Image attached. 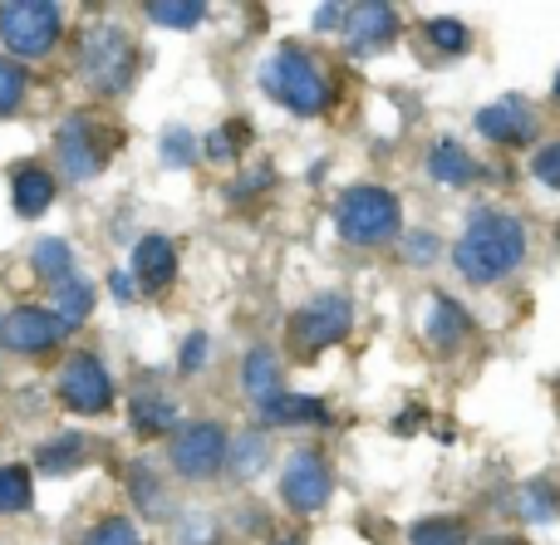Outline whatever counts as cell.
<instances>
[{
	"mask_svg": "<svg viewBox=\"0 0 560 545\" xmlns=\"http://www.w3.org/2000/svg\"><path fill=\"white\" fill-rule=\"evenodd\" d=\"M526 261V226L512 212L497 206H477L467 216L463 241L453 246V265L463 271V281L472 285H497Z\"/></svg>",
	"mask_w": 560,
	"mask_h": 545,
	"instance_id": "1",
	"label": "cell"
},
{
	"mask_svg": "<svg viewBox=\"0 0 560 545\" xmlns=\"http://www.w3.org/2000/svg\"><path fill=\"white\" fill-rule=\"evenodd\" d=\"M261 88L276 98L280 108L305 114V118L325 114V104H329V79L319 74L315 59L295 45H280L276 55L261 64Z\"/></svg>",
	"mask_w": 560,
	"mask_h": 545,
	"instance_id": "2",
	"label": "cell"
},
{
	"mask_svg": "<svg viewBox=\"0 0 560 545\" xmlns=\"http://www.w3.org/2000/svg\"><path fill=\"white\" fill-rule=\"evenodd\" d=\"M398 222H404V206H398V197L384 192V187H349V192L335 202V226L349 246L394 241Z\"/></svg>",
	"mask_w": 560,
	"mask_h": 545,
	"instance_id": "3",
	"label": "cell"
},
{
	"mask_svg": "<svg viewBox=\"0 0 560 545\" xmlns=\"http://www.w3.org/2000/svg\"><path fill=\"white\" fill-rule=\"evenodd\" d=\"M59 10L45 0H5L0 5V39L15 49L20 59H39L59 45Z\"/></svg>",
	"mask_w": 560,
	"mask_h": 545,
	"instance_id": "4",
	"label": "cell"
},
{
	"mask_svg": "<svg viewBox=\"0 0 560 545\" xmlns=\"http://www.w3.org/2000/svg\"><path fill=\"white\" fill-rule=\"evenodd\" d=\"M133 59H138L133 45H128V35L118 25H89L84 39H79V64L108 94H118L133 79Z\"/></svg>",
	"mask_w": 560,
	"mask_h": 545,
	"instance_id": "5",
	"label": "cell"
},
{
	"mask_svg": "<svg viewBox=\"0 0 560 545\" xmlns=\"http://www.w3.org/2000/svg\"><path fill=\"white\" fill-rule=\"evenodd\" d=\"M349 324H354V305H349V295H315V300H305V310L290 320V340H295V349L305 354H319L329 349V344H339L349 334Z\"/></svg>",
	"mask_w": 560,
	"mask_h": 545,
	"instance_id": "6",
	"label": "cell"
},
{
	"mask_svg": "<svg viewBox=\"0 0 560 545\" xmlns=\"http://www.w3.org/2000/svg\"><path fill=\"white\" fill-rule=\"evenodd\" d=\"M108 153H114V143H108V133L94 118L74 114L59 123V163H65V173L74 177V182H89V177L104 173Z\"/></svg>",
	"mask_w": 560,
	"mask_h": 545,
	"instance_id": "7",
	"label": "cell"
},
{
	"mask_svg": "<svg viewBox=\"0 0 560 545\" xmlns=\"http://www.w3.org/2000/svg\"><path fill=\"white\" fill-rule=\"evenodd\" d=\"M226 458H232V442H226V433L217 423H187L173 442V467L192 482L217 477Z\"/></svg>",
	"mask_w": 560,
	"mask_h": 545,
	"instance_id": "8",
	"label": "cell"
},
{
	"mask_svg": "<svg viewBox=\"0 0 560 545\" xmlns=\"http://www.w3.org/2000/svg\"><path fill=\"white\" fill-rule=\"evenodd\" d=\"M59 399L74 413H104L114 403V379L94 354H69L59 369Z\"/></svg>",
	"mask_w": 560,
	"mask_h": 545,
	"instance_id": "9",
	"label": "cell"
},
{
	"mask_svg": "<svg viewBox=\"0 0 560 545\" xmlns=\"http://www.w3.org/2000/svg\"><path fill=\"white\" fill-rule=\"evenodd\" d=\"M280 497L290 511H319L329 501V467L319 452H290L285 472H280Z\"/></svg>",
	"mask_w": 560,
	"mask_h": 545,
	"instance_id": "10",
	"label": "cell"
},
{
	"mask_svg": "<svg viewBox=\"0 0 560 545\" xmlns=\"http://www.w3.org/2000/svg\"><path fill=\"white\" fill-rule=\"evenodd\" d=\"M477 133L492 138V143H502V147H522V143L536 138V114H532L526 98L506 94V98H497V104L477 108Z\"/></svg>",
	"mask_w": 560,
	"mask_h": 545,
	"instance_id": "11",
	"label": "cell"
},
{
	"mask_svg": "<svg viewBox=\"0 0 560 545\" xmlns=\"http://www.w3.org/2000/svg\"><path fill=\"white\" fill-rule=\"evenodd\" d=\"M345 39L354 55H374V49H388L398 39V10L378 5V0H364V5H349L345 20Z\"/></svg>",
	"mask_w": 560,
	"mask_h": 545,
	"instance_id": "12",
	"label": "cell"
},
{
	"mask_svg": "<svg viewBox=\"0 0 560 545\" xmlns=\"http://www.w3.org/2000/svg\"><path fill=\"white\" fill-rule=\"evenodd\" d=\"M467 334H472V320H467V310L453 300V295H428V315H423V340L433 344L438 354H453L467 344Z\"/></svg>",
	"mask_w": 560,
	"mask_h": 545,
	"instance_id": "13",
	"label": "cell"
},
{
	"mask_svg": "<svg viewBox=\"0 0 560 545\" xmlns=\"http://www.w3.org/2000/svg\"><path fill=\"white\" fill-rule=\"evenodd\" d=\"M59 334H65V324H59L49 310H30V305H20V310L5 315V344L10 349H20V354L55 349Z\"/></svg>",
	"mask_w": 560,
	"mask_h": 545,
	"instance_id": "14",
	"label": "cell"
},
{
	"mask_svg": "<svg viewBox=\"0 0 560 545\" xmlns=\"http://www.w3.org/2000/svg\"><path fill=\"white\" fill-rule=\"evenodd\" d=\"M177 275V251L167 236H143V241L133 246V281L143 285L148 295L153 291H167Z\"/></svg>",
	"mask_w": 560,
	"mask_h": 545,
	"instance_id": "15",
	"label": "cell"
},
{
	"mask_svg": "<svg viewBox=\"0 0 560 545\" xmlns=\"http://www.w3.org/2000/svg\"><path fill=\"white\" fill-rule=\"evenodd\" d=\"M428 173H433V182H443V187H467L482 167H477V157L467 153L463 143L443 138V143H433V153H428Z\"/></svg>",
	"mask_w": 560,
	"mask_h": 545,
	"instance_id": "16",
	"label": "cell"
},
{
	"mask_svg": "<svg viewBox=\"0 0 560 545\" xmlns=\"http://www.w3.org/2000/svg\"><path fill=\"white\" fill-rule=\"evenodd\" d=\"M10 197H15L20 216H39V212H49V202H55V177H49L45 167H20L15 182H10Z\"/></svg>",
	"mask_w": 560,
	"mask_h": 545,
	"instance_id": "17",
	"label": "cell"
},
{
	"mask_svg": "<svg viewBox=\"0 0 560 545\" xmlns=\"http://www.w3.org/2000/svg\"><path fill=\"white\" fill-rule=\"evenodd\" d=\"M242 379H246V393H252L261 408L280 399V359H276L271 349H252V354H246Z\"/></svg>",
	"mask_w": 560,
	"mask_h": 545,
	"instance_id": "18",
	"label": "cell"
},
{
	"mask_svg": "<svg viewBox=\"0 0 560 545\" xmlns=\"http://www.w3.org/2000/svg\"><path fill=\"white\" fill-rule=\"evenodd\" d=\"M266 423H276V428H300V423H325V403L319 399H300V393H280L276 403H266L261 408Z\"/></svg>",
	"mask_w": 560,
	"mask_h": 545,
	"instance_id": "19",
	"label": "cell"
},
{
	"mask_svg": "<svg viewBox=\"0 0 560 545\" xmlns=\"http://www.w3.org/2000/svg\"><path fill=\"white\" fill-rule=\"evenodd\" d=\"M516 517L532 521V526H546V521L560 517V491L551 482H526L522 491H516Z\"/></svg>",
	"mask_w": 560,
	"mask_h": 545,
	"instance_id": "20",
	"label": "cell"
},
{
	"mask_svg": "<svg viewBox=\"0 0 560 545\" xmlns=\"http://www.w3.org/2000/svg\"><path fill=\"white\" fill-rule=\"evenodd\" d=\"M30 261H35V271L45 275V281H55V285L74 281V251H69V241H59V236H45V241H35Z\"/></svg>",
	"mask_w": 560,
	"mask_h": 545,
	"instance_id": "21",
	"label": "cell"
},
{
	"mask_svg": "<svg viewBox=\"0 0 560 545\" xmlns=\"http://www.w3.org/2000/svg\"><path fill=\"white\" fill-rule=\"evenodd\" d=\"M89 310H94V285H84V281L55 285V320L65 324V330H79V324L89 320Z\"/></svg>",
	"mask_w": 560,
	"mask_h": 545,
	"instance_id": "22",
	"label": "cell"
},
{
	"mask_svg": "<svg viewBox=\"0 0 560 545\" xmlns=\"http://www.w3.org/2000/svg\"><path fill=\"white\" fill-rule=\"evenodd\" d=\"M202 15H207L202 0H153L148 5V20L167 29H192V25H202Z\"/></svg>",
	"mask_w": 560,
	"mask_h": 545,
	"instance_id": "23",
	"label": "cell"
},
{
	"mask_svg": "<svg viewBox=\"0 0 560 545\" xmlns=\"http://www.w3.org/2000/svg\"><path fill=\"white\" fill-rule=\"evenodd\" d=\"M408 545H467V526L457 517H428L408 531Z\"/></svg>",
	"mask_w": 560,
	"mask_h": 545,
	"instance_id": "24",
	"label": "cell"
},
{
	"mask_svg": "<svg viewBox=\"0 0 560 545\" xmlns=\"http://www.w3.org/2000/svg\"><path fill=\"white\" fill-rule=\"evenodd\" d=\"M177 423V408L167 399H138L133 403V433L138 438H158V433H167Z\"/></svg>",
	"mask_w": 560,
	"mask_h": 545,
	"instance_id": "25",
	"label": "cell"
},
{
	"mask_svg": "<svg viewBox=\"0 0 560 545\" xmlns=\"http://www.w3.org/2000/svg\"><path fill=\"white\" fill-rule=\"evenodd\" d=\"M84 438H59V442H45L39 448V472H69L84 462Z\"/></svg>",
	"mask_w": 560,
	"mask_h": 545,
	"instance_id": "26",
	"label": "cell"
},
{
	"mask_svg": "<svg viewBox=\"0 0 560 545\" xmlns=\"http://www.w3.org/2000/svg\"><path fill=\"white\" fill-rule=\"evenodd\" d=\"M25 64H15V59H0V118H10L20 104H25Z\"/></svg>",
	"mask_w": 560,
	"mask_h": 545,
	"instance_id": "27",
	"label": "cell"
},
{
	"mask_svg": "<svg viewBox=\"0 0 560 545\" xmlns=\"http://www.w3.org/2000/svg\"><path fill=\"white\" fill-rule=\"evenodd\" d=\"M30 507V472L25 467H0V511L15 517Z\"/></svg>",
	"mask_w": 560,
	"mask_h": 545,
	"instance_id": "28",
	"label": "cell"
},
{
	"mask_svg": "<svg viewBox=\"0 0 560 545\" xmlns=\"http://www.w3.org/2000/svg\"><path fill=\"white\" fill-rule=\"evenodd\" d=\"M428 39H433L443 55H463L467 45H472V29L463 25V20H447V15H438V20H428Z\"/></svg>",
	"mask_w": 560,
	"mask_h": 545,
	"instance_id": "29",
	"label": "cell"
},
{
	"mask_svg": "<svg viewBox=\"0 0 560 545\" xmlns=\"http://www.w3.org/2000/svg\"><path fill=\"white\" fill-rule=\"evenodd\" d=\"M84 545H143V536H138V526H133V521H124V517H108V521H98V526L89 531Z\"/></svg>",
	"mask_w": 560,
	"mask_h": 545,
	"instance_id": "30",
	"label": "cell"
},
{
	"mask_svg": "<svg viewBox=\"0 0 560 545\" xmlns=\"http://www.w3.org/2000/svg\"><path fill=\"white\" fill-rule=\"evenodd\" d=\"M158 153H163L167 167H187V163H197V138L187 133V128H167Z\"/></svg>",
	"mask_w": 560,
	"mask_h": 545,
	"instance_id": "31",
	"label": "cell"
},
{
	"mask_svg": "<svg viewBox=\"0 0 560 545\" xmlns=\"http://www.w3.org/2000/svg\"><path fill=\"white\" fill-rule=\"evenodd\" d=\"M532 173H536V182H546V187H556L560 192V138L556 143H546L541 153L532 157Z\"/></svg>",
	"mask_w": 560,
	"mask_h": 545,
	"instance_id": "32",
	"label": "cell"
},
{
	"mask_svg": "<svg viewBox=\"0 0 560 545\" xmlns=\"http://www.w3.org/2000/svg\"><path fill=\"white\" fill-rule=\"evenodd\" d=\"M261 448H266V442H261V433H252V438H242V442H236V462H232V472H236V477H252V472L261 467Z\"/></svg>",
	"mask_w": 560,
	"mask_h": 545,
	"instance_id": "33",
	"label": "cell"
},
{
	"mask_svg": "<svg viewBox=\"0 0 560 545\" xmlns=\"http://www.w3.org/2000/svg\"><path fill=\"white\" fill-rule=\"evenodd\" d=\"M404 256L413 265H433V256H438V236L433 232H413V236H404Z\"/></svg>",
	"mask_w": 560,
	"mask_h": 545,
	"instance_id": "34",
	"label": "cell"
},
{
	"mask_svg": "<svg viewBox=\"0 0 560 545\" xmlns=\"http://www.w3.org/2000/svg\"><path fill=\"white\" fill-rule=\"evenodd\" d=\"M133 497H138V507H158V482H153V472H143V467L133 472Z\"/></svg>",
	"mask_w": 560,
	"mask_h": 545,
	"instance_id": "35",
	"label": "cell"
},
{
	"mask_svg": "<svg viewBox=\"0 0 560 545\" xmlns=\"http://www.w3.org/2000/svg\"><path fill=\"white\" fill-rule=\"evenodd\" d=\"M236 153V143H232V133L226 128H217L212 138H207V157H217V163H226V157Z\"/></svg>",
	"mask_w": 560,
	"mask_h": 545,
	"instance_id": "36",
	"label": "cell"
},
{
	"mask_svg": "<svg viewBox=\"0 0 560 545\" xmlns=\"http://www.w3.org/2000/svg\"><path fill=\"white\" fill-rule=\"evenodd\" d=\"M202 359H207V340L192 334V340L183 344V369H202Z\"/></svg>",
	"mask_w": 560,
	"mask_h": 545,
	"instance_id": "37",
	"label": "cell"
},
{
	"mask_svg": "<svg viewBox=\"0 0 560 545\" xmlns=\"http://www.w3.org/2000/svg\"><path fill=\"white\" fill-rule=\"evenodd\" d=\"M339 20H349V10H345V5H319L315 25H319V29H339Z\"/></svg>",
	"mask_w": 560,
	"mask_h": 545,
	"instance_id": "38",
	"label": "cell"
},
{
	"mask_svg": "<svg viewBox=\"0 0 560 545\" xmlns=\"http://www.w3.org/2000/svg\"><path fill=\"white\" fill-rule=\"evenodd\" d=\"M114 295L118 300H133V281H128V275H114Z\"/></svg>",
	"mask_w": 560,
	"mask_h": 545,
	"instance_id": "39",
	"label": "cell"
},
{
	"mask_svg": "<svg viewBox=\"0 0 560 545\" xmlns=\"http://www.w3.org/2000/svg\"><path fill=\"white\" fill-rule=\"evenodd\" d=\"M487 545H522V541H506V536H502V541H487Z\"/></svg>",
	"mask_w": 560,
	"mask_h": 545,
	"instance_id": "40",
	"label": "cell"
},
{
	"mask_svg": "<svg viewBox=\"0 0 560 545\" xmlns=\"http://www.w3.org/2000/svg\"><path fill=\"white\" fill-rule=\"evenodd\" d=\"M556 98H560V74H556Z\"/></svg>",
	"mask_w": 560,
	"mask_h": 545,
	"instance_id": "41",
	"label": "cell"
},
{
	"mask_svg": "<svg viewBox=\"0 0 560 545\" xmlns=\"http://www.w3.org/2000/svg\"><path fill=\"white\" fill-rule=\"evenodd\" d=\"M0 340H5V324H0Z\"/></svg>",
	"mask_w": 560,
	"mask_h": 545,
	"instance_id": "42",
	"label": "cell"
},
{
	"mask_svg": "<svg viewBox=\"0 0 560 545\" xmlns=\"http://www.w3.org/2000/svg\"><path fill=\"white\" fill-rule=\"evenodd\" d=\"M556 399H560V389H556Z\"/></svg>",
	"mask_w": 560,
	"mask_h": 545,
	"instance_id": "43",
	"label": "cell"
}]
</instances>
